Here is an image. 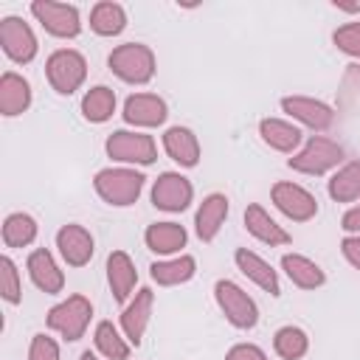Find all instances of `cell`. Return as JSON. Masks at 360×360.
Wrapping results in <instances>:
<instances>
[{"mask_svg":"<svg viewBox=\"0 0 360 360\" xmlns=\"http://www.w3.org/2000/svg\"><path fill=\"white\" fill-rule=\"evenodd\" d=\"M45 76H48V84L59 96H70L87 79V59L79 51H73V48H59V51H53L48 56Z\"/></svg>","mask_w":360,"mask_h":360,"instance_id":"4","label":"cell"},{"mask_svg":"<svg viewBox=\"0 0 360 360\" xmlns=\"http://www.w3.org/2000/svg\"><path fill=\"white\" fill-rule=\"evenodd\" d=\"M273 349L278 357L284 360H301L309 349V338L301 326H281L276 335H273Z\"/></svg>","mask_w":360,"mask_h":360,"instance_id":"32","label":"cell"},{"mask_svg":"<svg viewBox=\"0 0 360 360\" xmlns=\"http://www.w3.org/2000/svg\"><path fill=\"white\" fill-rule=\"evenodd\" d=\"M143 174L135 172V169H127V166H110V169H101L93 180L96 186V194L107 202V205H115V208H127L132 205L141 191H143Z\"/></svg>","mask_w":360,"mask_h":360,"instance_id":"2","label":"cell"},{"mask_svg":"<svg viewBox=\"0 0 360 360\" xmlns=\"http://www.w3.org/2000/svg\"><path fill=\"white\" fill-rule=\"evenodd\" d=\"M107 155L118 163H132V166H149L158 158V146L152 141V135L146 132H132V129H115L107 143H104Z\"/></svg>","mask_w":360,"mask_h":360,"instance_id":"7","label":"cell"},{"mask_svg":"<svg viewBox=\"0 0 360 360\" xmlns=\"http://www.w3.org/2000/svg\"><path fill=\"white\" fill-rule=\"evenodd\" d=\"M270 200L292 222H309L318 214V200L298 183H287V180L276 183L270 191Z\"/></svg>","mask_w":360,"mask_h":360,"instance_id":"11","label":"cell"},{"mask_svg":"<svg viewBox=\"0 0 360 360\" xmlns=\"http://www.w3.org/2000/svg\"><path fill=\"white\" fill-rule=\"evenodd\" d=\"M191 200H194V186L177 172H163L152 186V205L158 211L180 214L191 205Z\"/></svg>","mask_w":360,"mask_h":360,"instance_id":"10","label":"cell"},{"mask_svg":"<svg viewBox=\"0 0 360 360\" xmlns=\"http://www.w3.org/2000/svg\"><path fill=\"white\" fill-rule=\"evenodd\" d=\"M343 163V146L332 138H323V135H312L301 152H295L287 166L298 174H309V177H321L332 169H338Z\"/></svg>","mask_w":360,"mask_h":360,"instance_id":"3","label":"cell"},{"mask_svg":"<svg viewBox=\"0 0 360 360\" xmlns=\"http://www.w3.org/2000/svg\"><path fill=\"white\" fill-rule=\"evenodd\" d=\"M166 115H169V107L155 93H135L124 101V121L132 127L152 129V127H160Z\"/></svg>","mask_w":360,"mask_h":360,"instance_id":"14","label":"cell"},{"mask_svg":"<svg viewBox=\"0 0 360 360\" xmlns=\"http://www.w3.org/2000/svg\"><path fill=\"white\" fill-rule=\"evenodd\" d=\"M107 65L127 84H146V82H152V76L158 70L155 53L143 42H124V45L112 48L107 56Z\"/></svg>","mask_w":360,"mask_h":360,"instance_id":"1","label":"cell"},{"mask_svg":"<svg viewBox=\"0 0 360 360\" xmlns=\"http://www.w3.org/2000/svg\"><path fill=\"white\" fill-rule=\"evenodd\" d=\"M96 349L107 357V360H127L129 357V340L124 332H118V326L112 321H101L96 326Z\"/></svg>","mask_w":360,"mask_h":360,"instance_id":"31","label":"cell"},{"mask_svg":"<svg viewBox=\"0 0 360 360\" xmlns=\"http://www.w3.org/2000/svg\"><path fill=\"white\" fill-rule=\"evenodd\" d=\"M93 318V304L84 295H68L65 301H59L56 307L48 309V329H53L56 335H62L65 340H79L84 338L87 326Z\"/></svg>","mask_w":360,"mask_h":360,"instance_id":"6","label":"cell"},{"mask_svg":"<svg viewBox=\"0 0 360 360\" xmlns=\"http://www.w3.org/2000/svg\"><path fill=\"white\" fill-rule=\"evenodd\" d=\"M228 211H231V205H228V197L225 194H217L214 191V194L202 197V202H200V208L194 214V231H197V236L202 242H214L217 233H219V228L228 219Z\"/></svg>","mask_w":360,"mask_h":360,"instance_id":"18","label":"cell"},{"mask_svg":"<svg viewBox=\"0 0 360 360\" xmlns=\"http://www.w3.org/2000/svg\"><path fill=\"white\" fill-rule=\"evenodd\" d=\"M340 250H343V259L354 267V270H360V233H352V236H343V242H340Z\"/></svg>","mask_w":360,"mask_h":360,"instance_id":"37","label":"cell"},{"mask_svg":"<svg viewBox=\"0 0 360 360\" xmlns=\"http://www.w3.org/2000/svg\"><path fill=\"white\" fill-rule=\"evenodd\" d=\"M233 262H236L239 273H242L248 281H253L256 287H262V290L270 292V295H281L278 273H276V270L270 267V262H264L259 253H253V250H248V248H239V250L233 253Z\"/></svg>","mask_w":360,"mask_h":360,"instance_id":"17","label":"cell"},{"mask_svg":"<svg viewBox=\"0 0 360 360\" xmlns=\"http://www.w3.org/2000/svg\"><path fill=\"white\" fill-rule=\"evenodd\" d=\"M34 20L56 39H73L82 31V17L79 8L70 3H56V0H34L31 3Z\"/></svg>","mask_w":360,"mask_h":360,"instance_id":"8","label":"cell"},{"mask_svg":"<svg viewBox=\"0 0 360 360\" xmlns=\"http://www.w3.org/2000/svg\"><path fill=\"white\" fill-rule=\"evenodd\" d=\"M214 298L225 321L236 329H253L259 323V307L256 301L231 278H219L214 284Z\"/></svg>","mask_w":360,"mask_h":360,"instance_id":"5","label":"cell"},{"mask_svg":"<svg viewBox=\"0 0 360 360\" xmlns=\"http://www.w3.org/2000/svg\"><path fill=\"white\" fill-rule=\"evenodd\" d=\"M281 110L295 118L298 124L315 129V132H323L335 124V110L318 98H309V96H284L281 98Z\"/></svg>","mask_w":360,"mask_h":360,"instance_id":"13","label":"cell"},{"mask_svg":"<svg viewBox=\"0 0 360 360\" xmlns=\"http://www.w3.org/2000/svg\"><path fill=\"white\" fill-rule=\"evenodd\" d=\"M259 135L262 141L276 149V152H284V155H292L301 143V129L284 118H262L259 121Z\"/></svg>","mask_w":360,"mask_h":360,"instance_id":"25","label":"cell"},{"mask_svg":"<svg viewBox=\"0 0 360 360\" xmlns=\"http://www.w3.org/2000/svg\"><path fill=\"white\" fill-rule=\"evenodd\" d=\"M245 228L253 239H259L262 245H270V248H281V245H290V233L259 205V202H250L245 208Z\"/></svg>","mask_w":360,"mask_h":360,"instance_id":"19","label":"cell"},{"mask_svg":"<svg viewBox=\"0 0 360 360\" xmlns=\"http://www.w3.org/2000/svg\"><path fill=\"white\" fill-rule=\"evenodd\" d=\"M37 239V219L31 214L14 211L3 219V245L6 248H28Z\"/></svg>","mask_w":360,"mask_h":360,"instance_id":"30","label":"cell"},{"mask_svg":"<svg viewBox=\"0 0 360 360\" xmlns=\"http://www.w3.org/2000/svg\"><path fill=\"white\" fill-rule=\"evenodd\" d=\"M340 228L346 231V236H352V233H360V202H357V205H352V208L343 214V219H340Z\"/></svg>","mask_w":360,"mask_h":360,"instance_id":"38","label":"cell"},{"mask_svg":"<svg viewBox=\"0 0 360 360\" xmlns=\"http://www.w3.org/2000/svg\"><path fill=\"white\" fill-rule=\"evenodd\" d=\"M186 228L177 225V222H152L143 233V242L152 253L158 256H172V253H180V248H186Z\"/></svg>","mask_w":360,"mask_h":360,"instance_id":"23","label":"cell"},{"mask_svg":"<svg viewBox=\"0 0 360 360\" xmlns=\"http://www.w3.org/2000/svg\"><path fill=\"white\" fill-rule=\"evenodd\" d=\"M107 284L115 301H127L138 284V270L132 264V259L124 250H112L107 256Z\"/></svg>","mask_w":360,"mask_h":360,"instance_id":"20","label":"cell"},{"mask_svg":"<svg viewBox=\"0 0 360 360\" xmlns=\"http://www.w3.org/2000/svg\"><path fill=\"white\" fill-rule=\"evenodd\" d=\"M163 149L183 169H191L200 163V141L188 127H169L163 132Z\"/></svg>","mask_w":360,"mask_h":360,"instance_id":"22","label":"cell"},{"mask_svg":"<svg viewBox=\"0 0 360 360\" xmlns=\"http://www.w3.org/2000/svg\"><path fill=\"white\" fill-rule=\"evenodd\" d=\"M28 360H59V343L51 335H34L28 346Z\"/></svg>","mask_w":360,"mask_h":360,"instance_id":"35","label":"cell"},{"mask_svg":"<svg viewBox=\"0 0 360 360\" xmlns=\"http://www.w3.org/2000/svg\"><path fill=\"white\" fill-rule=\"evenodd\" d=\"M225 360H267V354L253 343H236L228 349Z\"/></svg>","mask_w":360,"mask_h":360,"instance_id":"36","label":"cell"},{"mask_svg":"<svg viewBox=\"0 0 360 360\" xmlns=\"http://www.w3.org/2000/svg\"><path fill=\"white\" fill-rule=\"evenodd\" d=\"M152 304H155V295L149 287H143L135 292V298L121 312V332L127 335V340L132 346H141V340L146 335V326L152 321Z\"/></svg>","mask_w":360,"mask_h":360,"instance_id":"15","label":"cell"},{"mask_svg":"<svg viewBox=\"0 0 360 360\" xmlns=\"http://www.w3.org/2000/svg\"><path fill=\"white\" fill-rule=\"evenodd\" d=\"M25 270H28V276H31V281H34L37 290H42V292H48V295L62 292V287H65V273L59 270V264H56V259H53L51 250H45V248L31 250V253H28V262H25Z\"/></svg>","mask_w":360,"mask_h":360,"instance_id":"16","label":"cell"},{"mask_svg":"<svg viewBox=\"0 0 360 360\" xmlns=\"http://www.w3.org/2000/svg\"><path fill=\"white\" fill-rule=\"evenodd\" d=\"M56 248H59V256L65 259L68 267H84L93 259L96 242H93V233L84 225L68 222L56 231Z\"/></svg>","mask_w":360,"mask_h":360,"instance_id":"12","label":"cell"},{"mask_svg":"<svg viewBox=\"0 0 360 360\" xmlns=\"http://www.w3.org/2000/svg\"><path fill=\"white\" fill-rule=\"evenodd\" d=\"M332 42L340 53L352 56V59H360V20L357 22H346L340 25L335 34H332Z\"/></svg>","mask_w":360,"mask_h":360,"instance_id":"34","label":"cell"},{"mask_svg":"<svg viewBox=\"0 0 360 360\" xmlns=\"http://www.w3.org/2000/svg\"><path fill=\"white\" fill-rule=\"evenodd\" d=\"M329 197L335 202H354L360 200V160L343 163L329 180Z\"/></svg>","mask_w":360,"mask_h":360,"instance_id":"29","label":"cell"},{"mask_svg":"<svg viewBox=\"0 0 360 360\" xmlns=\"http://www.w3.org/2000/svg\"><path fill=\"white\" fill-rule=\"evenodd\" d=\"M28 107H31V84L20 73L6 70L0 76V112L6 118H14L22 115Z\"/></svg>","mask_w":360,"mask_h":360,"instance_id":"21","label":"cell"},{"mask_svg":"<svg viewBox=\"0 0 360 360\" xmlns=\"http://www.w3.org/2000/svg\"><path fill=\"white\" fill-rule=\"evenodd\" d=\"M79 360H98V357H96V354H90V352H84V354H82Z\"/></svg>","mask_w":360,"mask_h":360,"instance_id":"39","label":"cell"},{"mask_svg":"<svg viewBox=\"0 0 360 360\" xmlns=\"http://www.w3.org/2000/svg\"><path fill=\"white\" fill-rule=\"evenodd\" d=\"M90 28L98 34V37H118L124 28H127V11L121 3H96L93 11H90Z\"/></svg>","mask_w":360,"mask_h":360,"instance_id":"27","label":"cell"},{"mask_svg":"<svg viewBox=\"0 0 360 360\" xmlns=\"http://www.w3.org/2000/svg\"><path fill=\"white\" fill-rule=\"evenodd\" d=\"M0 45H3V53L17 65H28L39 51L37 34L31 31V25L22 17L0 20Z\"/></svg>","mask_w":360,"mask_h":360,"instance_id":"9","label":"cell"},{"mask_svg":"<svg viewBox=\"0 0 360 360\" xmlns=\"http://www.w3.org/2000/svg\"><path fill=\"white\" fill-rule=\"evenodd\" d=\"M115 112V93L107 84H96L82 96V115L90 124H104Z\"/></svg>","mask_w":360,"mask_h":360,"instance_id":"28","label":"cell"},{"mask_svg":"<svg viewBox=\"0 0 360 360\" xmlns=\"http://www.w3.org/2000/svg\"><path fill=\"white\" fill-rule=\"evenodd\" d=\"M281 270L301 290H318L326 281V273L321 270V264H315L312 259H307L301 253H284L281 256Z\"/></svg>","mask_w":360,"mask_h":360,"instance_id":"24","label":"cell"},{"mask_svg":"<svg viewBox=\"0 0 360 360\" xmlns=\"http://www.w3.org/2000/svg\"><path fill=\"white\" fill-rule=\"evenodd\" d=\"M152 273V281H158L160 287H177V284H186L194 278L197 273V262L194 256H174V259H163V262H155L149 267Z\"/></svg>","mask_w":360,"mask_h":360,"instance_id":"26","label":"cell"},{"mask_svg":"<svg viewBox=\"0 0 360 360\" xmlns=\"http://www.w3.org/2000/svg\"><path fill=\"white\" fill-rule=\"evenodd\" d=\"M0 295L6 304L22 301V281H20V270L11 262V256H0Z\"/></svg>","mask_w":360,"mask_h":360,"instance_id":"33","label":"cell"}]
</instances>
